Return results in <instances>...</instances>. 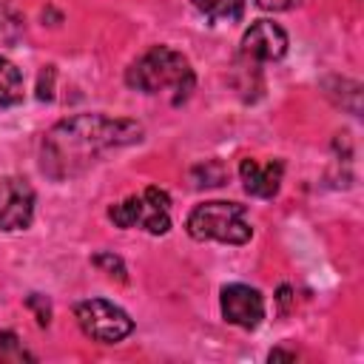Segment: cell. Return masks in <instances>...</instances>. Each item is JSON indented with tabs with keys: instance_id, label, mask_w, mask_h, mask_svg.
Masks as SVG:
<instances>
[{
	"instance_id": "8fae6325",
	"label": "cell",
	"mask_w": 364,
	"mask_h": 364,
	"mask_svg": "<svg viewBox=\"0 0 364 364\" xmlns=\"http://www.w3.org/2000/svg\"><path fill=\"white\" fill-rule=\"evenodd\" d=\"M193 6L213 23H236L245 11V0H193Z\"/></svg>"
},
{
	"instance_id": "9a60e30c",
	"label": "cell",
	"mask_w": 364,
	"mask_h": 364,
	"mask_svg": "<svg viewBox=\"0 0 364 364\" xmlns=\"http://www.w3.org/2000/svg\"><path fill=\"white\" fill-rule=\"evenodd\" d=\"M28 304L37 310V324H40V327H46V324H48V316H51V310H48V301L43 304V299L34 293V296H28Z\"/></svg>"
},
{
	"instance_id": "e0dca14e",
	"label": "cell",
	"mask_w": 364,
	"mask_h": 364,
	"mask_svg": "<svg viewBox=\"0 0 364 364\" xmlns=\"http://www.w3.org/2000/svg\"><path fill=\"white\" fill-rule=\"evenodd\" d=\"M279 358H284V361H296V353H284V350H273V353H270V361H279Z\"/></svg>"
},
{
	"instance_id": "9c48e42d",
	"label": "cell",
	"mask_w": 364,
	"mask_h": 364,
	"mask_svg": "<svg viewBox=\"0 0 364 364\" xmlns=\"http://www.w3.org/2000/svg\"><path fill=\"white\" fill-rule=\"evenodd\" d=\"M282 173H284L282 159H270L264 165H259L256 159H242V165H239V176L245 182V191L250 196H259V199H270L279 193Z\"/></svg>"
},
{
	"instance_id": "7c38bea8",
	"label": "cell",
	"mask_w": 364,
	"mask_h": 364,
	"mask_svg": "<svg viewBox=\"0 0 364 364\" xmlns=\"http://www.w3.org/2000/svg\"><path fill=\"white\" fill-rule=\"evenodd\" d=\"M23 361H37V355L28 353L11 330H0V364H23Z\"/></svg>"
},
{
	"instance_id": "2e32d148",
	"label": "cell",
	"mask_w": 364,
	"mask_h": 364,
	"mask_svg": "<svg viewBox=\"0 0 364 364\" xmlns=\"http://www.w3.org/2000/svg\"><path fill=\"white\" fill-rule=\"evenodd\" d=\"M262 9H267V11H287V9H293L296 6V0H256Z\"/></svg>"
},
{
	"instance_id": "7a4b0ae2",
	"label": "cell",
	"mask_w": 364,
	"mask_h": 364,
	"mask_svg": "<svg viewBox=\"0 0 364 364\" xmlns=\"http://www.w3.org/2000/svg\"><path fill=\"white\" fill-rule=\"evenodd\" d=\"M125 82L142 94H162L171 91V102L179 105L193 91V68L188 57L171 46H154L139 60H134L125 71Z\"/></svg>"
},
{
	"instance_id": "5bb4252c",
	"label": "cell",
	"mask_w": 364,
	"mask_h": 364,
	"mask_svg": "<svg viewBox=\"0 0 364 364\" xmlns=\"http://www.w3.org/2000/svg\"><path fill=\"white\" fill-rule=\"evenodd\" d=\"M196 176H202L205 182L202 185H222L225 182V168L219 165V162H205V165H199L196 171H193V179ZM199 185V188H202Z\"/></svg>"
},
{
	"instance_id": "30bf717a",
	"label": "cell",
	"mask_w": 364,
	"mask_h": 364,
	"mask_svg": "<svg viewBox=\"0 0 364 364\" xmlns=\"http://www.w3.org/2000/svg\"><path fill=\"white\" fill-rule=\"evenodd\" d=\"M20 100H23V74L11 60L0 57V111L17 105Z\"/></svg>"
},
{
	"instance_id": "3957f363",
	"label": "cell",
	"mask_w": 364,
	"mask_h": 364,
	"mask_svg": "<svg viewBox=\"0 0 364 364\" xmlns=\"http://www.w3.org/2000/svg\"><path fill=\"white\" fill-rule=\"evenodd\" d=\"M191 239L196 242H225V245H245L253 228L245 219V205L239 202H202L191 210L185 222Z\"/></svg>"
},
{
	"instance_id": "6da1fadb",
	"label": "cell",
	"mask_w": 364,
	"mask_h": 364,
	"mask_svg": "<svg viewBox=\"0 0 364 364\" xmlns=\"http://www.w3.org/2000/svg\"><path fill=\"white\" fill-rule=\"evenodd\" d=\"M142 139V125L108 119L102 114H77L57 122L43 139V171L51 179H71L88 171L105 151Z\"/></svg>"
},
{
	"instance_id": "52a82bcc",
	"label": "cell",
	"mask_w": 364,
	"mask_h": 364,
	"mask_svg": "<svg viewBox=\"0 0 364 364\" xmlns=\"http://www.w3.org/2000/svg\"><path fill=\"white\" fill-rule=\"evenodd\" d=\"M222 316L225 321L242 327V330H253L259 327V321L264 318V299L256 287L247 284H228L222 287Z\"/></svg>"
},
{
	"instance_id": "ac0fdd59",
	"label": "cell",
	"mask_w": 364,
	"mask_h": 364,
	"mask_svg": "<svg viewBox=\"0 0 364 364\" xmlns=\"http://www.w3.org/2000/svg\"><path fill=\"white\" fill-rule=\"evenodd\" d=\"M279 301H282V307H287V301H290V287L287 284L279 290Z\"/></svg>"
},
{
	"instance_id": "8992f818",
	"label": "cell",
	"mask_w": 364,
	"mask_h": 364,
	"mask_svg": "<svg viewBox=\"0 0 364 364\" xmlns=\"http://www.w3.org/2000/svg\"><path fill=\"white\" fill-rule=\"evenodd\" d=\"M34 216V188L20 176L0 179V230H23Z\"/></svg>"
},
{
	"instance_id": "4fadbf2b",
	"label": "cell",
	"mask_w": 364,
	"mask_h": 364,
	"mask_svg": "<svg viewBox=\"0 0 364 364\" xmlns=\"http://www.w3.org/2000/svg\"><path fill=\"white\" fill-rule=\"evenodd\" d=\"M94 264H97L102 273L117 276L119 282H125V279H128V276H125V264H122V259H119V256H114V253H97V256H94Z\"/></svg>"
},
{
	"instance_id": "277c9868",
	"label": "cell",
	"mask_w": 364,
	"mask_h": 364,
	"mask_svg": "<svg viewBox=\"0 0 364 364\" xmlns=\"http://www.w3.org/2000/svg\"><path fill=\"white\" fill-rule=\"evenodd\" d=\"M108 219L117 228H142L154 236H162L171 228V196L162 188H145L139 196L111 205Z\"/></svg>"
},
{
	"instance_id": "5b68a950",
	"label": "cell",
	"mask_w": 364,
	"mask_h": 364,
	"mask_svg": "<svg viewBox=\"0 0 364 364\" xmlns=\"http://www.w3.org/2000/svg\"><path fill=\"white\" fill-rule=\"evenodd\" d=\"M74 316H77L80 330L85 336H91L94 341H102V344H117L134 330L131 316L122 307H117L114 301H105V299L80 301L74 307Z\"/></svg>"
},
{
	"instance_id": "ba28073f",
	"label": "cell",
	"mask_w": 364,
	"mask_h": 364,
	"mask_svg": "<svg viewBox=\"0 0 364 364\" xmlns=\"http://www.w3.org/2000/svg\"><path fill=\"white\" fill-rule=\"evenodd\" d=\"M284 51H287V34L273 20H256L242 37V57L256 63V65L270 63V60H282Z\"/></svg>"
}]
</instances>
